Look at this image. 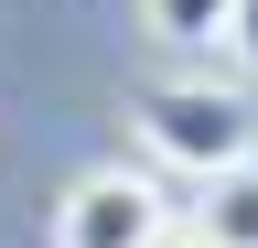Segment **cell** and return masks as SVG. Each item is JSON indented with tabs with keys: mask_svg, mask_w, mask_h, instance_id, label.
Instances as JSON below:
<instances>
[{
	"mask_svg": "<svg viewBox=\"0 0 258 248\" xmlns=\"http://www.w3.org/2000/svg\"><path fill=\"white\" fill-rule=\"evenodd\" d=\"M140 140L172 173L205 183L226 162H258V108H247V86H226V76H151L140 86Z\"/></svg>",
	"mask_w": 258,
	"mask_h": 248,
	"instance_id": "1",
	"label": "cell"
},
{
	"mask_svg": "<svg viewBox=\"0 0 258 248\" xmlns=\"http://www.w3.org/2000/svg\"><path fill=\"white\" fill-rule=\"evenodd\" d=\"M151 248H205V237H194V227H183V216H172V227H161V237H151Z\"/></svg>",
	"mask_w": 258,
	"mask_h": 248,
	"instance_id": "6",
	"label": "cell"
},
{
	"mask_svg": "<svg viewBox=\"0 0 258 248\" xmlns=\"http://www.w3.org/2000/svg\"><path fill=\"white\" fill-rule=\"evenodd\" d=\"M226 22H237V0H140V33H151V43H172V54L226 43Z\"/></svg>",
	"mask_w": 258,
	"mask_h": 248,
	"instance_id": "4",
	"label": "cell"
},
{
	"mask_svg": "<svg viewBox=\"0 0 258 248\" xmlns=\"http://www.w3.org/2000/svg\"><path fill=\"white\" fill-rule=\"evenodd\" d=\"M161 227H172V205H161V183L129 173V162L76 173L64 205H54V248H151Z\"/></svg>",
	"mask_w": 258,
	"mask_h": 248,
	"instance_id": "2",
	"label": "cell"
},
{
	"mask_svg": "<svg viewBox=\"0 0 258 248\" xmlns=\"http://www.w3.org/2000/svg\"><path fill=\"white\" fill-rule=\"evenodd\" d=\"M226 43H237V65L258 76V0H237V22H226Z\"/></svg>",
	"mask_w": 258,
	"mask_h": 248,
	"instance_id": "5",
	"label": "cell"
},
{
	"mask_svg": "<svg viewBox=\"0 0 258 248\" xmlns=\"http://www.w3.org/2000/svg\"><path fill=\"white\" fill-rule=\"evenodd\" d=\"M183 227L205 237V248H258V162H226V173H205V194L183 205Z\"/></svg>",
	"mask_w": 258,
	"mask_h": 248,
	"instance_id": "3",
	"label": "cell"
}]
</instances>
